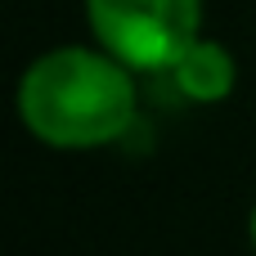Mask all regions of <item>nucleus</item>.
I'll return each mask as SVG.
<instances>
[{
  "instance_id": "20e7f679",
  "label": "nucleus",
  "mask_w": 256,
  "mask_h": 256,
  "mask_svg": "<svg viewBox=\"0 0 256 256\" xmlns=\"http://www.w3.org/2000/svg\"><path fill=\"white\" fill-rule=\"evenodd\" d=\"M248 234H252V248H256V207H252V225H248Z\"/></svg>"
},
{
  "instance_id": "f03ea898",
  "label": "nucleus",
  "mask_w": 256,
  "mask_h": 256,
  "mask_svg": "<svg viewBox=\"0 0 256 256\" xmlns=\"http://www.w3.org/2000/svg\"><path fill=\"white\" fill-rule=\"evenodd\" d=\"M94 40L135 72H171L202 36V0H86Z\"/></svg>"
},
{
  "instance_id": "7ed1b4c3",
  "label": "nucleus",
  "mask_w": 256,
  "mask_h": 256,
  "mask_svg": "<svg viewBox=\"0 0 256 256\" xmlns=\"http://www.w3.org/2000/svg\"><path fill=\"white\" fill-rule=\"evenodd\" d=\"M171 81H176V90H180L184 99H194V104H216V99H225V94L234 90L238 68H234V54H230L220 40L198 36V40L176 58Z\"/></svg>"
},
{
  "instance_id": "f257e3e1",
  "label": "nucleus",
  "mask_w": 256,
  "mask_h": 256,
  "mask_svg": "<svg viewBox=\"0 0 256 256\" xmlns=\"http://www.w3.org/2000/svg\"><path fill=\"white\" fill-rule=\"evenodd\" d=\"M135 68L104 45H58L18 81V117L50 148H99L122 140L135 122Z\"/></svg>"
}]
</instances>
